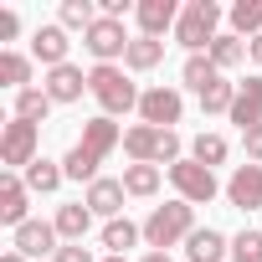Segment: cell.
Masks as SVG:
<instances>
[{
	"mask_svg": "<svg viewBox=\"0 0 262 262\" xmlns=\"http://www.w3.org/2000/svg\"><path fill=\"white\" fill-rule=\"evenodd\" d=\"M118 144H123V128H118L108 113L88 118V123H82V139H77V144L67 149V160H62V175H67V180H88V185H93V180H98V165H103Z\"/></svg>",
	"mask_w": 262,
	"mask_h": 262,
	"instance_id": "1",
	"label": "cell"
},
{
	"mask_svg": "<svg viewBox=\"0 0 262 262\" xmlns=\"http://www.w3.org/2000/svg\"><path fill=\"white\" fill-rule=\"evenodd\" d=\"M190 231H195V206H190V201H165V206H155L149 221H144L149 252H170V247L185 242Z\"/></svg>",
	"mask_w": 262,
	"mask_h": 262,
	"instance_id": "2",
	"label": "cell"
},
{
	"mask_svg": "<svg viewBox=\"0 0 262 262\" xmlns=\"http://www.w3.org/2000/svg\"><path fill=\"white\" fill-rule=\"evenodd\" d=\"M123 155L134 165H175L180 160V134H175V128L134 123V128H123Z\"/></svg>",
	"mask_w": 262,
	"mask_h": 262,
	"instance_id": "3",
	"label": "cell"
},
{
	"mask_svg": "<svg viewBox=\"0 0 262 262\" xmlns=\"http://www.w3.org/2000/svg\"><path fill=\"white\" fill-rule=\"evenodd\" d=\"M221 26V6H211V0H190V6L180 11V26H175V41L190 52V57H201V47L211 52V41L221 36L216 31Z\"/></svg>",
	"mask_w": 262,
	"mask_h": 262,
	"instance_id": "4",
	"label": "cell"
},
{
	"mask_svg": "<svg viewBox=\"0 0 262 262\" xmlns=\"http://www.w3.org/2000/svg\"><path fill=\"white\" fill-rule=\"evenodd\" d=\"M88 93L103 103L108 118H113V113H128V108H139V98H144L134 82L123 77V67H93V72H88Z\"/></svg>",
	"mask_w": 262,
	"mask_h": 262,
	"instance_id": "5",
	"label": "cell"
},
{
	"mask_svg": "<svg viewBox=\"0 0 262 262\" xmlns=\"http://www.w3.org/2000/svg\"><path fill=\"white\" fill-rule=\"evenodd\" d=\"M170 185L180 190V201H190V206H211L216 201V170H206V165H195V160H175L170 165Z\"/></svg>",
	"mask_w": 262,
	"mask_h": 262,
	"instance_id": "6",
	"label": "cell"
},
{
	"mask_svg": "<svg viewBox=\"0 0 262 262\" xmlns=\"http://www.w3.org/2000/svg\"><path fill=\"white\" fill-rule=\"evenodd\" d=\"M36 139H41V128H36V123L11 118V123H6V134H0V165H11V170H31V165H36Z\"/></svg>",
	"mask_w": 262,
	"mask_h": 262,
	"instance_id": "7",
	"label": "cell"
},
{
	"mask_svg": "<svg viewBox=\"0 0 262 262\" xmlns=\"http://www.w3.org/2000/svg\"><path fill=\"white\" fill-rule=\"evenodd\" d=\"M180 113H185V98H180V88H144V98H139V118L149 123V128H175L180 123Z\"/></svg>",
	"mask_w": 262,
	"mask_h": 262,
	"instance_id": "8",
	"label": "cell"
},
{
	"mask_svg": "<svg viewBox=\"0 0 262 262\" xmlns=\"http://www.w3.org/2000/svg\"><path fill=\"white\" fill-rule=\"evenodd\" d=\"M82 47L98 57V67H113V57H128V31H123V21L98 16V21H93V31L82 36Z\"/></svg>",
	"mask_w": 262,
	"mask_h": 262,
	"instance_id": "9",
	"label": "cell"
},
{
	"mask_svg": "<svg viewBox=\"0 0 262 262\" xmlns=\"http://www.w3.org/2000/svg\"><path fill=\"white\" fill-rule=\"evenodd\" d=\"M226 201L236 211H257L262 206V165H236L226 180Z\"/></svg>",
	"mask_w": 262,
	"mask_h": 262,
	"instance_id": "10",
	"label": "cell"
},
{
	"mask_svg": "<svg viewBox=\"0 0 262 262\" xmlns=\"http://www.w3.org/2000/svg\"><path fill=\"white\" fill-rule=\"evenodd\" d=\"M67 26L57 21V26H36V36H31V57L52 72V67H67Z\"/></svg>",
	"mask_w": 262,
	"mask_h": 262,
	"instance_id": "11",
	"label": "cell"
},
{
	"mask_svg": "<svg viewBox=\"0 0 262 262\" xmlns=\"http://www.w3.org/2000/svg\"><path fill=\"white\" fill-rule=\"evenodd\" d=\"M226 118L242 128V134L262 123V77H247V82H236V103H231V113H226Z\"/></svg>",
	"mask_w": 262,
	"mask_h": 262,
	"instance_id": "12",
	"label": "cell"
},
{
	"mask_svg": "<svg viewBox=\"0 0 262 262\" xmlns=\"http://www.w3.org/2000/svg\"><path fill=\"white\" fill-rule=\"evenodd\" d=\"M26 201H31L26 180L16 170H6V180H0V226H26Z\"/></svg>",
	"mask_w": 262,
	"mask_h": 262,
	"instance_id": "13",
	"label": "cell"
},
{
	"mask_svg": "<svg viewBox=\"0 0 262 262\" xmlns=\"http://www.w3.org/2000/svg\"><path fill=\"white\" fill-rule=\"evenodd\" d=\"M134 16H139V31L155 36V41H160L170 26H180V6H175V0H139Z\"/></svg>",
	"mask_w": 262,
	"mask_h": 262,
	"instance_id": "14",
	"label": "cell"
},
{
	"mask_svg": "<svg viewBox=\"0 0 262 262\" xmlns=\"http://www.w3.org/2000/svg\"><path fill=\"white\" fill-rule=\"evenodd\" d=\"M41 88H47V98H52V103H77V98L88 93V72L67 62V67H52Z\"/></svg>",
	"mask_w": 262,
	"mask_h": 262,
	"instance_id": "15",
	"label": "cell"
},
{
	"mask_svg": "<svg viewBox=\"0 0 262 262\" xmlns=\"http://www.w3.org/2000/svg\"><path fill=\"white\" fill-rule=\"evenodd\" d=\"M16 252L21 257H57V221H26L16 226Z\"/></svg>",
	"mask_w": 262,
	"mask_h": 262,
	"instance_id": "16",
	"label": "cell"
},
{
	"mask_svg": "<svg viewBox=\"0 0 262 262\" xmlns=\"http://www.w3.org/2000/svg\"><path fill=\"white\" fill-rule=\"evenodd\" d=\"M185 257L190 262H221V257H231V236H221L216 226H195L185 236Z\"/></svg>",
	"mask_w": 262,
	"mask_h": 262,
	"instance_id": "17",
	"label": "cell"
},
{
	"mask_svg": "<svg viewBox=\"0 0 262 262\" xmlns=\"http://www.w3.org/2000/svg\"><path fill=\"white\" fill-rule=\"evenodd\" d=\"M123 195H128V190H123V180H103V175H98V180L88 185V195H82V201H88V211H93V216H108V221H118V211H123Z\"/></svg>",
	"mask_w": 262,
	"mask_h": 262,
	"instance_id": "18",
	"label": "cell"
},
{
	"mask_svg": "<svg viewBox=\"0 0 262 262\" xmlns=\"http://www.w3.org/2000/svg\"><path fill=\"white\" fill-rule=\"evenodd\" d=\"M160 62H165V41H155V36H134V41H128V57H123L128 72H149Z\"/></svg>",
	"mask_w": 262,
	"mask_h": 262,
	"instance_id": "19",
	"label": "cell"
},
{
	"mask_svg": "<svg viewBox=\"0 0 262 262\" xmlns=\"http://www.w3.org/2000/svg\"><path fill=\"white\" fill-rule=\"evenodd\" d=\"M88 226H93V211H88V201H72V206H62V211H57V236H67V242H82V236H88Z\"/></svg>",
	"mask_w": 262,
	"mask_h": 262,
	"instance_id": "20",
	"label": "cell"
},
{
	"mask_svg": "<svg viewBox=\"0 0 262 262\" xmlns=\"http://www.w3.org/2000/svg\"><path fill=\"white\" fill-rule=\"evenodd\" d=\"M139 236H144V226H134L128 216H118V221H108V226H103V247H108V257H123Z\"/></svg>",
	"mask_w": 262,
	"mask_h": 262,
	"instance_id": "21",
	"label": "cell"
},
{
	"mask_svg": "<svg viewBox=\"0 0 262 262\" xmlns=\"http://www.w3.org/2000/svg\"><path fill=\"white\" fill-rule=\"evenodd\" d=\"M206 57H211L221 72H226V67H242V62H247V41H242L236 31H221V36L211 41V52H206Z\"/></svg>",
	"mask_w": 262,
	"mask_h": 262,
	"instance_id": "22",
	"label": "cell"
},
{
	"mask_svg": "<svg viewBox=\"0 0 262 262\" xmlns=\"http://www.w3.org/2000/svg\"><path fill=\"white\" fill-rule=\"evenodd\" d=\"M226 155H231V144H226L221 134H195V144H190V160H195V165H206V170L226 165Z\"/></svg>",
	"mask_w": 262,
	"mask_h": 262,
	"instance_id": "23",
	"label": "cell"
},
{
	"mask_svg": "<svg viewBox=\"0 0 262 262\" xmlns=\"http://www.w3.org/2000/svg\"><path fill=\"white\" fill-rule=\"evenodd\" d=\"M0 82L16 88V93H26V88H31V57H21V52H0Z\"/></svg>",
	"mask_w": 262,
	"mask_h": 262,
	"instance_id": "24",
	"label": "cell"
},
{
	"mask_svg": "<svg viewBox=\"0 0 262 262\" xmlns=\"http://www.w3.org/2000/svg\"><path fill=\"white\" fill-rule=\"evenodd\" d=\"M231 31L236 36H262V0H236L231 6Z\"/></svg>",
	"mask_w": 262,
	"mask_h": 262,
	"instance_id": "25",
	"label": "cell"
},
{
	"mask_svg": "<svg viewBox=\"0 0 262 262\" xmlns=\"http://www.w3.org/2000/svg\"><path fill=\"white\" fill-rule=\"evenodd\" d=\"M216 77H221V67H216L211 57H185V67H180V82H185V88H195V93H206Z\"/></svg>",
	"mask_w": 262,
	"mask_h": 262,
	"instance_id": "26",
	"label": "cell"
},
{
	"mask_svg": "<svg viewBox=\"0 0 262 262\" xmlns=\"http://www.w3.org/2000/svg\"><path fill=\"white\" fill-rule=\"evenodd\" d=\"M123 190L128 195H155L160 190V165H123Z\"/></svg>",
	"mask_w": 262,
	"mask_h": 262,
	"instance_id": "27",
	"label": "cell"
},
{
	"mask_svg": "<svg viewBox=\"0 0 262 262\" xmlns=\"http://www.w3.org/2000/svg\"><path fill=\"white\" fill-rule=\"evenodd\" d=\"M52 113V98H47V88H26V93H16V118H26V123H41Z\"/></svg>",
	"mask_w": 262,
	"mask_h": 262,
	"instance_id": "28",
	"label": "cell"
},
{
	"mask_svg": "<svg viewBox=\"0 0 262 262\" xmlns=\"http://www.w3.org/2000/svg\"><path fill=\"white\" fill-rule=\"evenodd\" d=\"M62 180H67V175H62V165H52V160H36V165L26 170V190H36V195H52Z\"/></svg>",
	"mask_w": 262,
	"mask_h": 262,
	"instance_id": "29",
	"label": "cell"
},
{
	"mask_svg": "<svg viewBox=\"0 0 262 262\" xmlns=\"http://www.w3.org/2000/svg\"><path fill=\"white\" fill-rule=\"evenodd\" d=\"M231 103H236V82H226V77H216L201 93V113H231Z\"/></svg>",
	"mask_w": 262,
	"mask_h": 262,
	"instance_id": "30",
	"label": "cell"
},
{
	"mask_svg": "<svg viewBox=\"0 0 262 262\" xmlns=\"http://www.w3.org/2000/svg\"><path fill=\"white\" fill-rule=\"evenodd\" d=\"M93 21H98V11H93V0H62V26L67 31H93Z\"/></svg>",
	"mask_w": 262,
	"mask_h": 262,
	"instance_id": "31",
	"label": "cell"
},
{
	"mask_svg": "<svg viewBox=\"0 0 262 262\" xmlns=\"http://www.w3.org/2000/svg\"><path fill=\"white\" fill-rule=\"evenodd\" d=\"M226 262H262V231H252V226H247V231H236V236H231V257H226Z\"/></svg>",
	"mask_w": 262,
	"mask_h": 262,
	"instance_id": "32",
	"label": "cell"
},
{
	"mask_svg": "<svg viewBox=\"0 0 262 262\" xmlns=\"http://www.w3.org/2000/svg\"><path fill=\"white\" fill-rule=\"evenodd\" d=\"M242 144H247V165H262V123H257V128H247Z\"/></svg>",
	"mask_w": 262,
	"mask_h": 262,
	"instance_id": "33",
	"label": "cell"
},
{
	"mask_svg": "<svg viewBox=\"0 0 262 262\" xmlns=\"http://www.w3.org/2000/svg\"><path fill=\"white\" fill-rule=\"evenodd\" d=\"M57 262H93V252L82 242H67V247H57Z\"/></svg>",
	"mask_w": 262,
	"mask_h": 262,
	"instance_id": "34",
	"label": "cell"
},
{
	"mask_svg": "<svg viewBox=\"0 0 262 262\" xmlns=\"http://www.w3.org/2000/svg\"><path fill=\"white\" fill-rule=\"evenodd\" d=\"M21 31V21H16V11H0V41H11Z\"/></svg>",
	"mask_w": 262,
	"mask_h": 262,
	"instance_id": "35",
	"label": "cell"
},
{
	"mask_svg": "<svg viewBox=\"0 0 262 262\" xmlns=\"http://www.w3.org/2000/svg\"><path fill=\"white\" fill-rule=\"evenodd\" d=\"M247 57H252V62L262 67V36H252V41H247Z\"/></svg>",
	"mask_w": 262,
	"mask_h": 262,
	"instance_id": "36",
	"label": "cell"
},
{
	"mask_svg": "<svg viewBox=\"0 0 262 262\" xmlns=\"http://www.w3.org/2000/svg\"><path fill=\"white\" fill-rule=\"evenodd\" d=\"M139 262H175V257H170V252H144Z\"/></svg>",
	"mask_w": 262,
	"mask_h": 262,
	"instance_id": "37",
	"label": "cell"
},
{
	"mask_svg": "<svg viewBox=\"0 0 262 262\" xmlns=\"http://www.w3.org/2000/svg\"><path fill=\"white\" fill-rule=\"evenodd\" d=\"M0 262H31V257H21V252H6V257H0Z\"/></svg>",
	"mask_w": 262,
	"mask_h": 262,
	"instance_id": "38",
	"label": "cell"
},
{
	"mask_svg": "<svg viewBox=\"0 0 262 262\" xmlns=\"http://www.w3.org/2000/svg\"><path fill=\"white\" fill-rule=\"evenodd\" d=\"M103 262H128V257H103Z\"/></svg>",
	"mask_w": 262,
	"mask_h": 262,
	"instance_id": "39",
	"label": "cell"
}]
</instances>
